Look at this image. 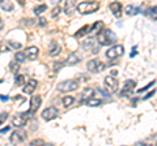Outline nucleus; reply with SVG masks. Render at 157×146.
Segmentation results:
<instances>
[{
    "label": "nucleus",
    "instance_id": "obj_13",
    "mask_svg": "<svg viewBox=\"0 0 157 146\" xmlns=\"http://www.w3.org/2000/svg\"><path fill=\"white\" fill-rule=\"evenodd\" d=\"M109 8H110L111 13L114 14V16H115L117 18H119V17L122 16V4H121L119 2H114V3H111Z\"/></svg>",
    "mask_w": 157,
    "mask_h": 146
},
{
    "label": "nucleus",
    "instance_id": "obj_36",
    "mask_svg": "<svg viewBox=\"0 0 157 146\" xmlns=\"http://www.w3.org/2000/svg\"><path fill=\"white\" fill-rule=\"evenodd\" d=\"M37 144H45V142H43L42 140H34V141L30 142V145H37Z\"/></svg>",
    "mask_w": 157,
    "mask_h": 146
},
{
    "label": "nucleus",
    "instance_id": "obj_20",
    "mask_svg": "<svg viewBox=\"0 0 157 146\" xmlns=\"http://www.w3.org/2000/svg\"><path fill=\"white\" fill-rule=\"evenodd\" d=\"M93 41H94L93 38H89L88 41L84 42V45H82V46H84L85 50H89V48H92V50H93L92 52H93V53H97V52H98V48H97V47H93Z\"/></svg>",
    "mask_w": 157,
    "mask_h": 146
},
{
    "label": "nucleus",
    "instance_id": "obj_21",
    "mask_svg": "<svg viewBox=\"0 0 157 146\" xmlns=\"http://www.w3.org/2000/svg\"><path fill=\"white\" fill-rule=\"evenodd\" d=\"M126 13H127V16H135V14H137L140 11H139V8L135 7V5H127L126 7Z\"/></svg>",
    "mask_w": 157,
    "mask_h": 146
},
{
    "label": "nucleus",
    "instance_id": "obj_32",
    "mask_svg": "<svg viewBox=\"0 0 157 146\" xmlns=\"http://www.w3.org/2000/svg\"><path fill=\"white\" fill-rule=\"evenodd\" d=\"M63 65H64L63 63H55V64H54V72H58Z\"/></svg>",
    "mask_w": 157,
    "mask_h": 146
},
{
    "label": "nucleus",
    "instance_id": "obj_14",
    "mask_svg": "<svg viewBox=\"0 0 157 146\" xmlns=\"http://www.w3.org/2000/svg\"><path fill=\"white\" fill-rule=\"evenodd\" d=\"M37 85H38V82L36 81V80H29L28 82H26V85L24 86V93L25 94H33L34 93V90H36V87H37Z\"/></svg>",
    "mask_w": 157,
    "mask_h": 146
},
{
    "label": "nucleus",
    "instance_id": "obj_28",
    "mask_svg": "<svg viewBox=\"0 0 157 146\" xmlns=\"http://www.w3.org/2000/svg\"><path fill=\"white\" fill-rule=\"evenodd\" d=\"M24 82H25V76L20 75V76L16 77V85H17V86H21Z\"/></svg>",
    "mask_w": 157,
    "mask_h": 146
},
{
    "label": "nucleus",
    "instance_id": "obj_7",
    "mask_svg": "<svg viewBox=\"0 0 157 146\" xmlns=\"http://www.w3.org/2000/svg\"><path fill=\"white\" fill-rule=\"evenodd\" d=\"M29 116H30V112H29V111L28 112H24V114H18L13 118L12 124L16 126V128H21V126L26 125L28 120H29Z\"/></svg>",
    "mask_w": 157,
    "mask_h": 146
},
{
    "label": "nucleus",
    "instance_id": "obj_37",
    "mask_svg": "<svg viewBox=\"0 0 157 146\" xmlns=\"http://www.w3.org/2000/svg\"><path fill=\"white\" fill-rule=\"evenodd\" d=\"M39 25H41V26L46 25V18H43V17H41V18H39Z\"/></svg>",
    "mask_w": 157,
    "mask_h": 146
},
{
    "label": "nucleus",
    "instance_id": "obj_16",
    "mask_svg": "<svg viewBox=\"0 0 157 146\" xmlns=\"http://www.w3.org/2000/svg\"><path fill=\"white\" fill-rule=\"evenodd\" d=\"M62 51V47L58 45L56 42H51V45H50V48H48V55L50 56H56L59 55Z\"/></svg>",
    "mask_w": 157,
    "mask_h": 146
},
{
    "label": "nucleus",
    "instance_id": "obj_10",
    "mask_svg": "<svg viewBox=\"0 0 157 146\" xmlns=\"http://www.w3.org/2000/svg\"><path fill=\"white\" fill-rule=\"evenodd\" d=\"M135 86H136V82L135 81H132V80H127L124 82V85H123V89L121 90V95L122 97H126V95H130L132 91H134L135 89Z\"/></svg>",
    "mask_w": 157,
    "mask_h": 146
},
{
    "label": "nucleus",
    "instance_id": "obj_30",
    "mask_svg": "<svg viewBox=\"0 0 157 146\" xmlns=\"http://www.w3.org/2000/svg\"><path fill=\"white\" fill-rule=\"evenodd\" d=\"M59 13H60V8L59 7H55L51 11V17H56V16H59Z\"/></svg>",
    "mask_w": 157,
    "mask_h": 146
},
{
    "label": "nucleus",
    "instance_id": "obj_6",
    "mask_svg": "<svg viewBox=\"0 0 157 146\" xmlns=\"http://www.w3.org/2000/svg\"><path fill=\"white\" fill-rule=\"evenodd\" d=\"M105 87H106V90L109 91V93H115V91L118 90V87H119V82L117 81V78L114 76H107L105 77Z\"/></svg>",
    "mask_w": 157,
    "mask_h": 146
},
{
    "label": "nucleus",
    "instance_id": "obj_39",
    "mask_svg": "<svg viewBox=\"0 0 157 146\" xmlns=\"http://www.w3.org/2000/svg\"><path fill=\"white\" fill-rule=\"evenodd\" d=\"M6 100H8V97H4V95H2V102H6Z\"/></svg>",
    "mask_w": 157,
    "mask_h": 146
},
{
    "label": "nucleus",
    "instance_id": "obj_11",
    "mask_svg": "<svg viewBox=\"0 0 157 146\" xmlns=\"http://www.w3.org/2000/svg\"><path fill=\"white\" fill-rule=\"evenodd\" d=\"M102 25V22H96L94 25H92V26H89V25H85V26H82L80 30H78L77 33H75V37L76 38H81L82 35H85V34H88V33H90L92 30H94L96 27H98V26H101Z\"/></svg>",
    "mask_w": 157,
    "mask_h": 146
},
{
    "label": "nucleus",
    "instance_id": "obj_5",
    "mask_svg": "<svg viewBox=\"0 0 157 146\" xmlns=\"http://www.w3.org/2000/svg\"><path fill=\"white\" fill-rule=\"evenodd\" d=\"M105 64L102 63L101 60H98V59H93V60H89L86 63V68H88V71L89 72H93V73H100L105 69Z\"/></svg>",
    "mask_w": 157,
    "mask_h": 146
},
{
    "label": "nucleus",
    "instance_id": "obj_17",
    "mask_svg": "<svg viewBox=\"0 0 157 146\" xmlns=\"http://www.w3.org/2000/svg\"><path fill=\"white\" fill-rule=\"evenodd\" d=\"M77 63H80V56H78L77 53H75V52L70 53V56L67 57L66 64L67 65H75V64H77Z\"/></svg>",
    "mask_w": 157,
    "mask_h": 146
},
{
    "label": "nucleus",
    "instance_id": "obj_38",
    "mask_svg": "<svg viewBox=\"0 0 157 146\" xmlns=\"http://www.w3.org/2000/svg\"><path fill=\"white\" fill-rule=\"evenodd\" d=\"M8 130H9V128H8V126H6V128L2 129V133H6V132H8Z\"/></svg>",
    "mask_w": 157,
    "mask_h": 146
},
{
    "label": "nucleus",
    "instance_id": "obj_40",
    "mask_svg": "<svg viewBox=\"0 0 157 146\" xmlns=\"http://www.w3.org/2000/svg\"><path fill=\"white\" fill-rule=\"evenodd\" d=\"M59 2H60V0H51L52 4H56V3H59Z\"/></svg>",
    "mask_w": 157,
    "mask_h": 146
},
{
    "label": "nucleus",
    "instance_id": "obj_18",
    "mask_svg": "<svg viewBox=\"0 0 157 146\" xmlns=\"http://www.w3.org/2000/svg\"><path fill=\"white\" fill-rule=\"evenodd\" d=\"M93 95H94V90H93L92 87H89V89H85L84 93L81 94V100L82 102H86L88 99L93 98Z\"/></svg>",
    "mask_w": 157,
    "mask_h": 146
},
{
    "label": "nucleus",
    "instance_id": "obj_4",
    "mask_svg": "<svg viewBox=\"0 0 157 146\" xmlns=\"http://www.w3.org/2000/svg\"><path fill=\"white\" fill-rule=\"evenodd\" d=\"M123 52H124V47L122 46V45H117V46H113L110 47L109 50L106 51V57L107 59H110V60H114L117 59V57H119L123 55Z\"/></svg>",
    "mask_w": 157,
    "mask_h": 146
},
{
    "label": "nucleus",
    "instance_id": "obj_9",
    "mask_svg": "<svg viewBox=\"0 0 157 146\" xmlns=\"http://www.w3.org/2000/svg\"><path fill=\"white\" fill-rule=\"evenodd\" d=\"M58 115H59V111H58L56 107H48V108H46L42 112V118H43V120L50 121V120L56 119Z\"/></svg>",
    "mask_w": 157,
    "mask_h": 146
},
{
    "label": "nucleus",
    "instance_id": "obj_3",
    "mask_svg": "<svg viewBox=\"0 0 157 146\" xmlns=\"http://www.w3.org/2000/svg\"><path fill=\"white\" fill-rule=\"evenodd\" d=\"M77 87H78V82L77 81H75V80H68V81L60 82V84L56 86V89H58V91H60V93H68V91L76 90Z\"/></svg>",
    "mask_w": 157,
    "mask_h": 146
},
{
    "label": "nucleus",
    "instance_id": "obj_25",
    "mask_svg": "<svg viewBox=\"0 0 157 146\" xmlns=\"http://www.w3.org/2000/svg\"><path fill=\"white\" fill-rule=\"evenodd\" d=\"M18 68H20V65H18V61H17V60L9 63V71H11V72L16 73V72L18 71Z\"/></svg>",
    "mask_w": 157,
    "mask_h": 146
},
{
    "label": "nucleus",
    "instance_id": "obj_35",
    "mask_svg": "<svg viewBox=\"0 0 157 146\" xmlns=\"http://www.w3.org/2000/svg\"><path fill=\"white\" fill-rule=\"evenodd\" d=\"M155 93H156V90H152V91H149V93H148V94H147V95L144 97V98H143V99H144V100H147V99H148V98H151V97H152V95H153Z\"/></svg>",
    "mask_w": 157,
    "mask_h": 146
},
{
    "label": "nucleus",
    "instance_id": "obj_22",
    "mask_svg": "<svg viewBox=\"0 0 157 146\" xmlns=\"http://www.w3.org/2000/svg\"><path fill=\"white\" fill-rule=\"evenodd\" d=\"M101 103H102V100H101V99L90 98V99H88V100H86V104H88V106H90V107H97V106H100Z\"/></svg>",
    "mask_w": 157,
    "mask_h": 146
},
{
    "label": "nucleus",
    "instance_id": "obj_19",
    "mask_svg": "<svg viewBox=\"0 0 157 146\" xmlns=\"http://www.w3.org/2000/svg\"><path fill=\"white\" fill-rule=\"evenodd\" d=\"M75 5H76V0H67L66 5H64V12L67 14H71L72 13V9L75 8Z\"/></svg>",
    "mask_w": 157,
    "mask_h": 146
},
{
    "label": "nucleus",
    "instance_id": "obj_33",
    "mask_svg": "<svg viewBox=\"0 0 157 146\" xmlns=\"http://www.w3.org/2000/svg\"><path fill=\"white\" fill-rule=\"evenodd\" d=\"M9 45H11L13 48H21V43H17V42H9Z\"/></svg>",
    "mask_w": 157,
    "mask_h": 146
},
{
    "label": "nucleus",
    "instance_id": "obj_15",
    "mask_svg": "<svg viewBox=\"0 0 157 146\" xmlns=\"http://www.w3.org/2000/svg\"><path fill=\"white\" fill-rule=\"evenodd\" d=\"M25 53H26L28 59L34 60V59H37V56H38V53H39V50H38V47L32 46V47H28V48H26Z\"/></svg>",
    "mask_w": 157,
    "mask_h": 146
},
{
    "label": "nucleus",
    "instance_id": "obj_27",
    "mask_svg": "<svg viewBox=\"0 0 157 146\" xmlns=\"http://www.w3.org/2000/svg\"><path fill=\"white\" fill-rule=\"evenodd\" d=\"M149 16L153 18V20L157 21V7H153V8H149Z\"/></svg>",
    "mask_w": 157,
    "mask_h": 146
},
{
    "label": "nucleus",
    "instance_id": "obj_8",
    "mask_svg": "<svg viewBox=\"0 0 157 146\" xmlns=\"http://www.w3.org/2000/svg\"><path fill=\"white\" fill-rule=\"evenodd\" d=\"M26 132L22 129H17L14 130V132L11 134V138H9V141H11L12 144H22L24 141L26 140Z\"/></svg>",
    "mask_w": 157,
    "mask_h": 146
},
{
    "label": "nucleus",
    "instance_id": "obj_34",
    "mask_svg": "<svg viewBox=\"0 0 157 146\" xmlns=\"http://www.w3.org/2000/svg\"><path fill=\"white\" fill-rule=\"evenodd\" d=\"M8 118V114L7 112H2V118H0V123H4V121H6V119Z\"/></svg>",
    "mask_w": 157,
    "mask_h": 146
},
{
    "label": "nucleus",
    "instance_id": "obj_31",
    "mask_svg": "<svg viewBox=\"0 0 157 146\" xmlns=\"http://www.w3.org/2000/svg\"><path fill=\"white\" fill-rule=\"evenodd\" d=\"M2 8L4 9V11H12V9H13V5H12V4H7V5H6V4H4V3H2Z\"/></svg>",
    "mask_w": 157,
    "mask_h": 146
},
{
    "label": "nucleus",
    "instance_id": "obj_29",
    "mask_svg": "<svg viewBox=\"0 0 157 146\" xmlns=\"http://www.w3.org/2000/svg\"><path fill=\"white\" fill-rule=\"evenodd\" d=\"M155 84H156V81L153 80V81H152V82H149V84H148V85H147V86H144V87H141V89H140L139 91H137V93H140V94H141V93H144V91H145V90H148V89H149V87H151V86H153Z\"/></svg>",
    "mask_w": 157,
    "mask_h": 146
},
{
    "label": "nucleus",
    "instance_id": "obj_24",
    "mask_svg": "<svg viewBox=\"0 0 157 146\" xmlns=\"http://www.w3.org/2000/svg\"><path fill=\"white\" fill-rule=\"evenodd\" d=\"M73 102H75L73 97H64V98H63V106H64V107H70V106H72Z\"/></svg>",
    "mask_w": 157,
    "mask_h": 146
},
{
    "label": "nucleus",
    "instance_id": "obj_12",
    "mask_svg": "<svg viewBox=\"0 0 157 146\" xmlns=\"http://www.w3.org/2000/svg\"><path fill=\"white\" fill-rule=\"evenodd\" d=\"M41 97L39 95H36V97H32V99H30V107H29V112H30V115L33 114H36L38 108H39V106H41Z\"/></svg>",
    "mask_w": 157,
    "mask_h": 146
},
{
    "label": "nucleus",
    "instance_id": "obj_23",
    "mask_svg": "<svg viewBox=\"0 0 157 146\" xmlns=\"http://www.w3.org/2000/svg\"><path fill=\"white\" fill-rule=\"evenodd\" d=\"M26 53L25 52H17L16 53V56H14V59H16L18 63H24V61H25L26 60Z\"/></svg>",
    "mask_w": 157,
    "mask_h": 146
},
{
    "label": "nucleus",
    "instance_id": "obj_2",
    "mask_svg": "<svg viewBox=\"0 0 157 146\" xmlns=\"http://www.w3.org/2000/svg\"><path fill=\"white\" fill-rule=\"evenodd\" d=\"M77 12L81 14H89V13H94L100 9V3L98 2H84L80 3L77 5Z\"/></svg>",
    "mask_w": 157,
    "mask_h": 146
},
{
    "label": "nucleus",
    "instance_id": "obj_1",
    "mask_svg": "<svg viewBox=\"0 0 157 146\" xmlns=\"http://www.w3.org/2000/svg\"><path fill=\"white\" fill-rule=\"evenodd\" d=\"M97 42L100 46H110L117 42V35L109 29H102L97 34Z\"/></svg>",
    "mask_w": 157,
    "mask_h": 146
},
{
    "label": "nucleus",
    "instance_id": "obj_26",
    "mask_svg": "<svg viewBox=\"0 0 157 146\" xmlns=\"http://www.w3.org/2000/svg\"><path fill=\"white\" fill-rule=\"evenodd\" d=\"M46 9H47V5H45V4H42V5H38V7L34 8V13H36L37 16H38V14H41V13L45 12Z\"/></svg>",
    "mask_w": 157,
    "mask_h": 146
}]
</instances>
